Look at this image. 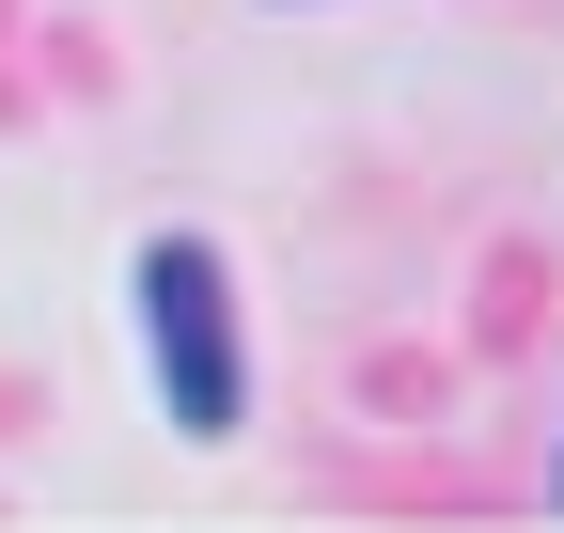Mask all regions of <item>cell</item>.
<instances>
[{"label": "cell", "instance_id": "obj_2", "mask_svg": "<svg viewBox=\"0 0 564 533\" xmlns=\"http://www.w3.org/2000/svg\"><path fill=\"white\" fill-rule=\"evenodd\" d=\"M549 487H564V455H549Z\"/></svg>", "mask_w": 564, "mask_h": 533}, {"label": "cell", "instance_id": "obj_1", "mask_svg": "<svg viewBox=\"0 0 564 533\" xmlns=\"http://www.w3.org/2000/svg\"><path fill=\"white\" fill-rule=\"evenodd\" d=\"M126 298H141V377H158L173 439H236V424H251V329H236V266L204 251V236H141Z\"/></svg>", "mask_w": 564, "mask_h": 533}]
</instances>
